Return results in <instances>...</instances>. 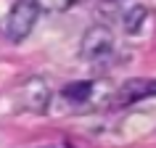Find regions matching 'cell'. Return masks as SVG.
<instances>
[{"label": "cell", "mask_w": 156, "mask_h": 148, "mask_svg": "<svg viewBox=\"0 0 156 148\" xmlns=\"http://www.w3.org/2000/svg\"><path fill=\"white\" fill-rule=\"evenodd\" d=\"M40 11H42L40 0H16L8 13V21H5V37L11 42H24L37 24Z\"/></svg>", "instance_id": "obj_1"}, {"label": "cell", "mask_w": 156, "mask_h": 148, "mask_svg": "<svg viewBox=\"0 0 156 148\" xmlns=\"http://www.w3.org/2000/svg\"><path fill=\"white\" fill-rule=\"evenodd\" d=\"M80 48H82L85 61H90V64H106L108 58L114 56V48H116L114 32L103 24H93V26L85 29Z\"/></svg>", "instance_id": "obj_2"}, {"label": "cell", "mask_w": 156, "mask_h": 148, "mask_svg": "<svg viewBox=\"0 0 156 148\" xmlns=\"http://www.w3.org/2000/svg\"><path fill=\"white\" fill-rule=\"evenodd\" d=\"M146 98H156V79L135 77V79H127V82L119 85L116 95L111 98V106L124 108V106H132V103H140Z\"/></svg>", "instance_id": "obj_3"}, {"label": "cell", "mask_w": 156, "mask_h": 148, "mask_svg": "<svg viewBox=\"0 0 156 148\" xmlns=\"http://www.w3.org/2000/svg\"><path fill=\"white\" fill-rule=\"evenodd\" d=\"M21 95H24V106L29 111H37V114H42L48 108V103H50V90H48V85H45L42 77H32L24 85Z\"/></svg>", "instance_id": "obj_4"}, {"label": "cell", "mask_w": 156, "mask_h": 148, "mask_svg": "<svg viewBox=\"0 0 156 148\" xmlns=\"http://www.w3.org/2000/svg\"><path fill=\"white\" fill-rule=\"evenodd\" d=\"M90 93H93V82L77 79V82H69L64 87V98L69 100V103H85V100L90 98Z\"/></svg>", "instance_id": "obj_5"}, {"label": "cell", "mask_w": 156, "mask_h": 148, "mask_svg": "<svg viewBox=\"0 0 156 148\" xmlns=\"http://www.w3.org/2000/svg\"><path fill=\"white\" fill-rule=\"evenodd\" d=\"M146 16H148L146 5H132V8L127 11V13H124V19H122L124 32H127V34H135V32H140V26H143Z\"/></svg>", "instance_id": "obj_6"}, {"label": "cell", "mask_w": 156, "mask_h": 148, "mask_svg": "<svg viewBox=\"0 0 156 148\" xmlns=\"http://www.w3.org/2000/svg\"><path fill=\"white\" fill-rule=\"evenodd\" d=\"M42 3V8H50V11H64V8H69L74 0H40Z\"/></svg>", "instance_id": "obj_7"}]
</instances>
